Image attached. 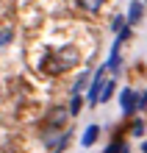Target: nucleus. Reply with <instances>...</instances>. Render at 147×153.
Wrapping results in <instances>:
<instances>
[{
	"label": "nucleus",
	"instance_id": "f257e3e1",
	"mask_svg": "<svg viewBox=\"0 0 147 153\" xmlns=\"http://www.w3.org/2000/svg\"><path fill=\"white\" fill-rule=\"evenodd\" d=\"M78 59H81L78 50L72 48V45H64V48H58L56 53H50V56L42 59V70H44L47 75H53V73H64V70L75 67Z\"/></svg>",
	"mask_w": 147,
	"mask_h": 153
},
{
	"label": "nucleus",
	"instance_id": "f03ea898",
	"mask_svg": "<svg viewBox=\"0 0 147 153\" xmlns=\"http://www.w3.org/2000/svg\"><path fill=\"white\" fill-rule=\"evenodd\" d=\"M106 73H108V64H100V70H97V73H95V78H92V84H89V106H97L100 103V95H103V92H100V89H106Z\"/></svg>",
	"mask_w": 147,
	"mask_h": 153
},
{
	"label": "nucleus",
	"instance_id": "7ed1b4c3",
	"mask_svg": "<svg viewBox=\"0 0 147 153\" xmlns=\"http://www.w3.org/2000/svg\"><path fill=\"white\" fill-rule=\"evenodd\" d=\"M67 117H69V109H61V106H56V109H53L50 114H47V120H44V134H50V128L53 125H56V128H61L64 123H67Z\"/></svg>",
	"mask_w": 147,
	"mask_h": 153
},
{
	"label": "nucleus",
	"instance_id": "20e7f679",
	"mask_svg": "<svg viewBox=\"0 0 147 153\" xmlns=\"http://www.w3.org/2000/svg\"><path fill=\"white\" fill-rule=\"evenodd\" d=\"M136 100H139V97L133 95V89H122V92H119V106H122V114H133L136 111Z\"/></svg>",
	"mask_w": 147,
	"mask_h": 153
},
{
	"label": "nucleus",
	"instance_id": "39448f33",
	"mask_svg": "<svg viewBox=\"0 0 147 153\" xmlns=\"http://www.w3.org/2000/svg\"><path fill=\"white\" fill-rule=\"evenodd\" d=\"M122 36H117V42L111 45V56H108V61H106V64H108V73H119V48H122Z\"/></svg>",
	"mask_w": 147,
	"mask_h": 153
},
{
	"label": "nucleus",
	"instance_id": "423d86ee",
	"mask_svg": "<svg viewBox=\"0 0 147 153\" xmlns=\"http://www.w3.org/2000/svg\"><path fill=\"white\" fill-rule=\"evenodd\" d=\"M142 14H144L142 0H133V3H131V8H128V22H131V25H136V22L142 20Z\"/></svg>",
	"mask_w": 147,
	"mask_h": 153
},
{
	"label": "nucleus",
	"instance_id": "0eeeda50",
	"mask_svg": "<svg viewBox=\"0 0 147 153\" xmlns=\"http://www.w3.org/2000/svg\"><path fill=\"white\" fill-rule=\"evenodd\" d=\"M97 134H100L97 125H89V128L83 131V137H81V145H83V148H92V145L97 142Z\"/></svg>",
	"mask_w": 147,
	"mask_h": 153
},
{
	"label": "nucleus",
	"instance_id": "6e6552de",
	"mask_svg": "<svg viewBox=\"0 0 147 153\" xmlns=\"http://www.w3.org/2000/svg\"><path fill=\"white\" fill-rule=\"evenodd\" d=\"M114 89H117V81L114 78H108L106 81V89H103V95H100V103H108L114 97Z\"/></svg>",
	"mask_w": 147,
	"mask_h": 153
},
{
	"label": "nucleus",
	"instance_id": "1a4fd4ad",
	"mask_svg": "<svg viewBox=\"0 0 147 153\" xmlns=\"http://www.w3.org/2000/svg\"><path fill=\"white\" fill-rule=\"evenodd\" d=\"M67 142H69V131H67V134H61V137L53 142V145H47V148H50V153H61L64 148H67Z\"/></svg>",
	"mask_w": 147,
	"mask_h": 153
},
{
	"label": "nucleus",
	"instance_id": "9d476101",
	"mask_svg": "<svg viewBox=\"0 0 147 153\" xmlns=\"http://www.w3.org/2000/svg\"><path fill=\"white\" fill-rule=\"evenodd\" d=\"M78 6L83 8V11L95 14V11H100V6H103V0H78Z\"/></svg>",
	"mask_w": 147,
	"mask_h": 153
},
{
	"label": "nucleus",
	"instance_id": "9b49d317",
	"mask_svg": "<svg viewBox=\"0 0 147 153\" xmlns=\"http://www.w3.org/2000/svg\"><path fill=\"white\" fill-rule=\"evenodd\" d=\"M106 153H131V148H128V142H119V139H114L111 145L106 148Z\"/></svg>",
	"mask_w": 147,
	"mask_h": 153
},
{
	"label": "nucleus",
	"instance_id": "f8f14e48",
	"mask_svg": "<svg viewBox=\"0 0 147 153\" xmlns=\"http://www.w3.org/2000/svg\"><path fill=\"white\" fill-rule=\"evenodd\" d=\"M81 109H83V97H81V95H72V100H69V114H81Z\"/></svg>",
	"mask_w": 147,
	"mask_h": 153
},
{
	"label": "nucleus",
	"instance_id": "ddd939ff",
	"mask_svg": "<svg viewBox=\"0 0 147 153\" xmlns=\"http://www.w3.org/2000/svg\"><path fill=\"white\" fill-rule=\"evenodd\" d=\"M86 84H89V73H81V75H78V81H75V86H72V95H78Z\"/></svg>",
	"mask_w": 147,
	"mask_h": 153
},
{
	"label": "nucleus",
	"instance_id": "4468645a",
	"mask_svg": "<svg viewBox=\"0 0 147 153\" xmlns=\"http://www.w3.org/2000/svg\"><path fill=\"white\" fill-rule=\"evenodd\" d=\"M131 134H133V137H142V134H144V120L136 117V120L131 123Z\"/></svg>",
	"mask_w": 147,
	"mask_h": 153
},
{
	"label": "nucleus",
	"instance_id": "2eb2a0df",
	"mask_svg": "<svg viewBox=\"0 0 147 153\" xmlns=\"http://www.w3.org/2000/svg\"><path fill=\"white\" fill-rule=\"evenodd\" d=\"M11 36H14V31H11V28H3V31H0V48L11 42Z\"/></svg>",
	"mask_w": 147,
	"mask_h": 153
},
{
	"label": "nucleus",
	"instance_id": "dca6fc26",
	"mask_svg": "<svg viewBox=\"0 0 147 153\" xmlns=\"http://www.w3.org/2000/svg\"><path fill=\"white\" fill-rule=\"evenodd\" d=\"M122 22H128V17H117V20L111 22V28H114V31L119 33V31H122Z\"/></svg>",
	"mask_w": 147,
	"mask_h": 153
},
{
	"label": "nucleus",
	"instance_id": "f3484780",
	"mask_svg": "<svg viewBox=\"0 0 147 153\" xmlns=\"http://www.w3.org/2000/svg\"><path fill=\"white\" fill-rule=\"evenodd\" d=\"M142 153H147V142H144V145H142Z\"/></svg>",
	"mask_w": 147,
	"mask_h": 153
}]
</instances>
